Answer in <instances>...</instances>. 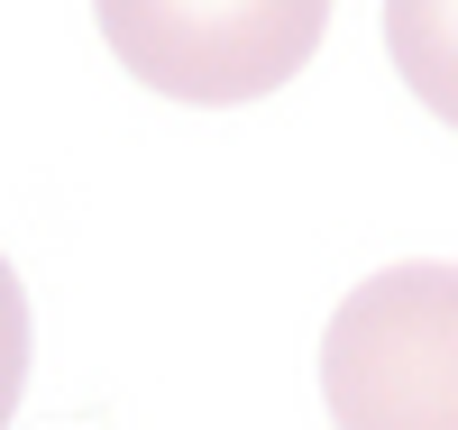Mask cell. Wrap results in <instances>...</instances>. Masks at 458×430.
Segmentation results:
<instances>
[{
  "label": "cell",
  "instance_id": "6da1fadb",
  "mask_svg": "<svg viewBox=\"0 0 458 430\" xmlns=\"http://www.w3.org/2000/svg\"><path fill=\"white\" fill-rule=\"evenodd\" d=\"M330 430H458V266L367 275L321 330Z\"/></svg>",
  "mask_w": 458,
  "mask_h": 430
},
{
  "label": "cell",
  "instance_id": "7a4b0ae2",
  "mask_svg": "<svg viewBox=\"0 0 458 430\" xmlns=\"http://www.w3.org/2000/svg\"><path fill=\"white\" fill-rule=\"evenodd\" d=\"M330 10L321 0H220V10H193V0H101V37L138 83H157L165 101H257L276 92L284 73L312 64Z\"/></svg>",
  "mask_w": 458,
  "mask_h": 430
},
{
  "label": "cell",
  "instance_id": "3957f363",
  "mask_svg": "<svg viewBox=\"0 0 458 430\" xmlns=\"http://www.w3.org/2000/svg\"><path fill=\"white\" fill-rule=\"evenodd\" d=\"M386 55L412 83V101H431V120L458 129V0H394L386 10Z\"/></svg>",
  "mask_w": 458,
  "mask_h": 430
},
{
  "label": "cell",
  "instance_id": "277c9868",
  "mask_svg": "<svg viewBox=\"0 0 458 430\" xmlns=\"http://www.w3.org/2000/svg\"><path fill=\"white\" fill-rule=\"evenodd\" d=\"M19 394H28V293L0 257V430L19 421Z\"/></svg>",
  "mask_w": 458,
  "mask_h": 430
}]
</instances>
